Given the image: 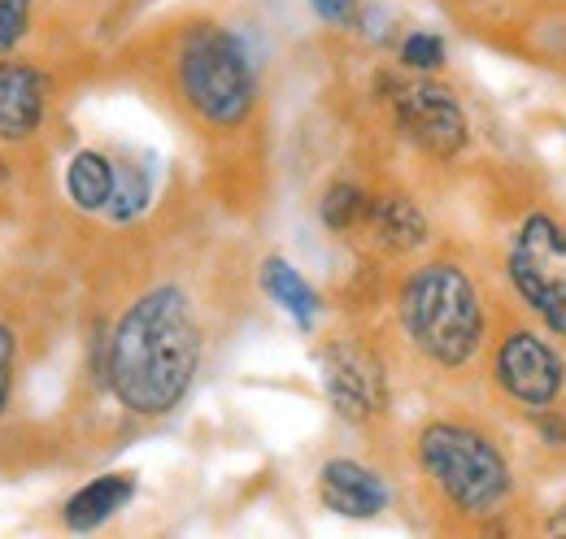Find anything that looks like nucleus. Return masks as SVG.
I'll return each mask as SVG.
<instances>
[{
    "label": "nucleus",
    "mask_w": 566,
    "mask_h": 539,
    "mask_svg": "<svg viewBox=\"0 0 566 539\" xmlns=\"http://www.w3.org/2000/svg\"><path fill=\"white\" fill-rule=\"evenodd\" d=\"M144 204H148V179H144L140 170L123 166V170H118V179H114V201H109V218H114V222H132V218L140 213Z\"/></svg>",
    "instance_id": "nucleus-16"
},
{
    "label": "nucleus",
    "mask_w": 566,
    "mask_h": 539,
    "mask_svg": "<svg viewBox=\"0 0 566 539\" xmlns=\"http://www.w3.org/2000/svg\"><path fill=\"white\" fill-rule=\"evenodd\" d=\"M318 496L340 518H375L388 505L384 478L375 471H366L361 462H349V457H336V462L323 466V474H318Z\"/></svg>",
    "instance_id": "nucleus-9"
},
{
    "label": "nucleus",
    "mask_w": 566,
    "mask_h": 539,
    "mask_svg": "<svg viewBox=\"0 0 566 539\" xmlns=\"http://www.w3.org/2000/svg\"><path fill=\"white\" fill-rule=\"evenodd\" d=\"M401 62L410 70H431L444 66V40L440 35H427V31H415V35H406V44H401Z\"/></svg>",
    "instance_id": "nucleus-17"
},
{
    "label": "nucleus",
    "mask_w": 566,
    "mask_h": 539,
    "mask_svg": "<svg viewBox=\"0 0 566 539\" xmlns=\"http://www.w3.org/2000/svg\"><path fill=\"white\" fill-rule=\"evenodd\" d=\"M536 426H541V435H545L549 444H566V422H563V418H554L549 409L541 413V422H536Z\"/></svg>",
    "instance_id": "nucleus-21"
},
{
    "label": "nucleus",
    "mask_w": 566,
    "mask_h": 539,
    "mask_svg": "<svg viewBox=\"0 0 566 539\" xmlns=\"http://www.w3.org/2000/svg\"><path fill=\"white\" fill-rule=\"evenodd\" d=\"M366 222H370L375 240H379L388 253H415L419 244H427V218L410 197H397V192L375 197Z\"/></svg>",
    "instance_id": "nucleus-12"
},
{
    "label": "nucleus",
    "mask_w": 566,
    "mask_h": 539,
    "mask_svg": "<svg viewBox=\"0 0 566 539\" xmlns=\"http://www.w3.org/2000/svg\"><path fill=\"white\" fill-rule=\"evenodd\" d=\"M397 127L431 157H458L467 148V114L440 83H406L392 92Z\"/></svg>",
    "instance_id": "nucleus-7"
},
{
    "label": "nucleus",
    "mask_w": 566,
    "mask_h": 539,
    "mask_svg": "<svg viewBox=\"0 0 566 539\" xmlns=\"http://www.w3.org/2000/svg\"><path fill=\"white\" fill-rule=\"evenodd\" d=\"M327 22H354V0H310Z\"/></svg>",
    "instance_id": "nucleus-20"
},
{
    "label": "nucleus",
    "mask_w": 566,
    "mask_h": 539,
    "mask_svg": "<svg viewBox=\"0 0 566 539\" xmlns=\"http://www.w3.org/2000/svg\"><path fill=\"white\" fill-rule=\"evenodd\" d=\"M49 101L44 70L27 62H0V139H27L35 135Z\"/></svg>",
    "instance_id": "nucleus-10"
},
{
    "label": "nucleus",
    "mask_w": 566,
    "mask_h": 539,
    "mask_svg": "<svg viewBox=\"0 0 566 539\" xmlns=\"http://www.w3.org/2000/svg\"><path fill=\"white\" fill-rule=\"evenodd\" d=\"M201 366V327L188 292L153 287L118 318L109 336L105 374L132 413L157 418L188 397Z\"/></svg>",
    "instance_id": "nucleus-1"
},
{
    "label": "nucleus",
    "mask_w": 566,
    "mask_h": 539,
    "mask_svg": "<svg viewBox=\"0 0 566 539\" xmlns=\"http://www.w3.org/2000/svg\"><path fill=\"white\" fill-rule=\"evenodd\" d=\"M175 74H179V92L206 123L240 127L249 118L258 87H253V66L231 31H222V27L188 31Z\"/></svg>",
    "instance_id": "nucleus-4"
},
{
    "label": "nucleus",
    "mask_w": 566,
    "mask_h": 539,
    "mask_svg": "<svg viewBox=\"0 0 566 539\" xmlns=\"http://www.w3.org/2000/svg\"><path fill=\"white\" fill-rule=\"evenodd\" d=\"M136 492V478L132 474H101L92 478L87 487H78L71 500H66V527L71 531H96L101 522H109Z\"/></svg>",
    "instance_id": "nucleus-11"
},
{
    "label": "nucleus",
    "mask_w": 566,
    "mask_h": 539,
    "mask_svg": "<svg viewBox=\"0 0 566 539\" xmlns=\"http://www.w3.org/2000/svg\"><path fill=\"white\" fill-rule=\"evenodd\" d=\"M401 327L427 361L458 370L484 344V305L467 270L453 262L419 266L401 287Z\"/></svg>",
    "instance_id": "nucleus-2"
},
{
    "label": "nucleus",
    "mask_w": 566,
    "mask_h": 539,
    "mask_svg": "<svg viewBox=\"0 0 566 539\" xmlns=\"http://www.w3.org/2000/svg\"><path fill=\"white\" fill-rule=\"evenodd\" d=\"M262 287H266V296H271L280 309H287L301 327H314V318H318V296H314V287L287 266L283 257H271V262L262 266Z\"/></svg>",
    "instance_id": "nucleus-14"
},
{
    "label": "nucleus",
    "mask_w": 566,
    "mask_h": 539,
    "mask_svg": "<svg viewBox=\"0 0 566 539\" xmlns=\"http://www.w3.org/2000/svg\"><path fill=\"white\" fill-rule=\"evenodd\" d=\"M419 466L444 492V500L471 518H493L505 509L514 478L489 435L462 422H431L419 435Z\"/></svg>",
    "instance_id": "nucleus-3"
},
{
    "label": "nucleus",
    "mask_w": 566,
    "mask_h": 539,
    "mask_svg": "<svg viewBox=\"0 0 566 539\" xmlns=\"http://www.w3.org/2000/svg\"><path fill=\"white\" fill-rule=\"evenodd\" d=\"M493 374L510 401L527 409H549L566 383V366L558 348L536 331H510L496 344Z\"/></svg>",
    "instance_id": "nucleus-6"
},
{
    "label": "nucleus",
    "mask_w": 566,
    "mask_h": 539,
    "mask_svg": "<svg viewBox=\"0 0 566 539\" xmlns=\"http://www.w3.org/2000/svg\"><path fill=\"white\" fill-rule=\"evenodd\" d=\"M114 179H118V170L101 152H87V148L74 152V161L66 166V192L87 213L109 209V201H114Z\"/></svg>",
    "instance_id": "nucleus-13"
},
{
    "label": "nucleus",
    "mask_w": 566,
    "mask_h": 539,
    "mask_svg": "<svg viewBox=\"0 0 566 539\" xmlns=\"http://www.w3.org/2000/svg\"><path fill=\"white\" fill-rule=\"evenodd\" d=\"M370 201L375 197H366L357 183L327 188V197H323V222H327V231H354L357 222L370 218Z\"/></svg>",
    "instance_id": "nucleus-15"
},
{
    "label": "nucleus",
    "mask_w": 566,
    "mask_h": 539,
    "mask_svg": "<svg viewBox=\"0 0 566 539\" xmlns=\"http://www.w3.org/2000/svg\"><path fill=\"white\" fill-rule=\"evenodd\" d=\"M27 18H31V0H0V57L22 44Z\"/></svg>",
    "instance_id": "nucleus-18"
},
{
    "label": "nucleus",
    "mask_w": 566,
    "mask_h": 539,
    "mask_svg": "<svg viewBox=\"0 0 566 539\" xmlns=\"http://www.w3.org/2000/svg\"><path fill=\"white\" fill-rule=\"evenodd\" d=\"M323 388L345 422H375L388 409V374L361 344H332L323 352Z\"/></svg>",
    "instance_id": "nucleus-8"
},
{
    "label": "nucleus",
    "mask_w": 566,
    "mask_h": 539,
    "mask_svg": "<svg viewBox=\"0 0 566 539\" xmlns=\"http://www.w3.org/2000/svg\"><path fill=\"white\" fill-rule=\"evenodd\" d=\"M9 383H13V331L0 327V413L9 404Z\"/></svg>",
    "instance_id": "nucleus-19"
},
{
    "label": "nucleus",
    "mask_w": 566,
    "mask_h": 539,
    "mask_svg": "<svg viewBox=\"0 0 566 539\" xmlns=\"http://www.w3.org/2000/svg\"><path fill=\"white\" fill-rule=\"evenodd\" d=\"M510 283L523 305L566 339V226L549 213L523 218L510 244Z\"/></svg>",
    "instance_id": "nucleus-5"
}]
</instances>
